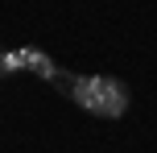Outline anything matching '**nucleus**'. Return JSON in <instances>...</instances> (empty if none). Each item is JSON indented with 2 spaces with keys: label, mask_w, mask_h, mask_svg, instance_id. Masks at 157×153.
<instances>
[{
  "label": "nucleus",
  "mask_w": 157,
  "mask_h": 153,
  "mask_svg": "<svg viewBox=\"0 0 157 153\" xmlns=\"http://www.w3.org/2000/svg\"><path fill=\"white\" fill-rule=\"evenodd\" d=\"M71 83H62L66 91H71V99L78 108H87V112L103 116V120H116V116L128 112V91L120 79H112V75H66Z\"/></svg>",
  "instance_id": "nucleus-1"
},
{
  "label": "nucleus",
  "mask_w": 157,
  "mask_h": 153,
  "mask_svg": "<svg viewBox=\"0 0 157 153\" xmlns=\"http://www.w3.org/2000/svg\"><path fill=\"white\" fill-rule=\"evenodd\" d=\"M21 66L37 71L41 79H58V66L50 62L46 54H37V50H17V54H0V71H21Z\"/></svg>",
  "instance_id": "nucleus-2"
}]
</instances>
